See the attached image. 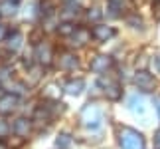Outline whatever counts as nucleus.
I'll return each instance as SVG.
<instances>
[{
  "label": "nucleus",
  "mask_w": 160,
  "mask_h": 149,
  "mask_svg": "<svg viewBox=\"0 0 160 149\" xmlns=\"http://www.w3.org/2000/svg\"><path fill=\"white\" fill-rule=\"evenodd\" d=\"M152 14H154L156 20H160V0H156V2L152 4Z\"/></svg>",
  "instance_id": "obj_21"
},
{
  "label": "nucleus",
  "mask_w": 160,
  "mask_h": 149,
  "mask_svg": "<svg viewBox=\"0 0 160 149\" xmlns=\"http://www.w3.org/2000/svg\"><path fill=\"white\" fill-rule=\"evenodd\" d=\"M156 68H158V72H160V56L156 58Z\"/></svg>",
  "instance_id": "obj_25"
},
{
  "label": "nucleus",
  "mask_w": 160,
  "mask_h": 149,
  "mask_svg": "<svg viewBox=\"0 0 160 149\" xmlns=\"http://www.w3.org/2000/svg\"><path fill=\"white\" fill-rule=\"evenodd\" d=\"M18 108V97L14 94H6L0 97V115H6V113H12Z\"/></svg>",
  "instance_id": "obj_5"
},
{
  "label": "nucleus",
  "mask_w": 160,
  "mask_h": 149,
  "mask_svg": "<svg viewBox=\"0 0 160 149\" xmlns=\"http://www.w3.org/2000/svg\"><path fill=\"white\" fill-rule=\"evenodd\" d=\"M0 149H8V147H6V145H4V143H0Z\"/></svg>",
  "instance_id": "obj_26"
},
{
  "label": "nucleus",
  "mask_w": 160,
  "mask_h": 149,
  "mask_svg": "<svg viewBox=\"0 0 160 149\" xmlns=\"http://www.w3.org/2000/svg\"><path fill=\"white\" fill-rule=\"evenodd\" d=\"M128 105H131V109L134 111V113H142L144 109V99L140 96H132L131 99H128Z\"/></svg>",
  "instance_id": "obj_14"
},
{
  "label": "nucleus",
  "mask_w": 160,
  "mask_h": 149,
  "mask_svg": "<svg viewBox=\"0 0 160 149\" xmlns=\"http://www.w3.org/2000/svg\"><path fill=\"white\" fill-rule=\"evenodd\" d=\"M109 2V10H111V14L117 16L119 14V10L122 8V4H125V0H107Z\"/></svg>",
  "instance_id": "obj_16"
},
{
  "label": "nucleus",
  "mask_w": 160,
  "mask_h": 149,
  "mask_svg": "<svg viewBox=\"0 0 160 149\" xmlns=\"http://www.w3.org/2000/svg\"><path fill=\"white\" fill-rule=\"evenodd\" d=\"M87 18H89V20H99V18H101V10L99 8H91L87 12Z\"/></svg>",
  "instance_id": "obj_20"
},
{
  "label": "nucleus",
  "mask_w": 160,
  "mask_h": 149,
  "mask_svg": "<svg viewBox=\"0 0 160 149\" xmlns=\"http://www.w3.org/2000/svg\"><path fill=\"white\" fill-rule=\"evenodd\" d=\"M91 36L97 38L99 42H105V40H109V38H113V36H115V30L111 28V26L97 24V26H93V30H91Z\"/></svg>",
  "instance_id": "obj_6"
},
{
  "label": "nucleus",
  "mask_w": 160,
  "mask_h": 149,
  "mask_svg": "<svg viewBox=\"0 0 160 149\" xmlns=\"http://www.w3.org/2000/svg\"><path fill=\"white\" fill-rule=\"evenodd\" d=\"M20 44H22V34L18 32V30H14L12 34H8V42H6V46H8L12 52H16V50L20 48Z\"/></svg>",
  "instance_id": "obj_13"
},
{
  "label": "nucleus",
  "mask_w": 160,
  "mask_h": 149,
  "mask_svg": "<svg viewBox=\"0 0 160 149\" xmlns=\"http://www.w3.org/2000/svg\"><path fill=\"white\" fill-rule=\"evenodd\" d=\"M8 133H10V125H8V121H6L4 117H0V139L8 137Z\"/></svg>",
  "instance_id": "obj_19"
},
{
  "label": "nucleus",
  "mask_w": 160,
  "mask_h": 149,
  "mask_svg": "<svg viewBox=\"0 0 160 149\" xmlns=\"http://www.w3.org/2000/svg\"><path fill=\"white\" fill-rule=\"evenodd\" d=\"M59 68H63V70H73V68H77L75 56H71V54H61V56H59Z\"/></svg>",
  "instance_id": "obj_12"
},
{
  "label": "nucleus",
  "mask_w": 160,
  "mask_h": 149,
  "mask_svg": "<svg viewBox=\"0 0 160 149\" xmlns=\"http://www.w3.org/2000/svg\"><path fill=\"white\" fill-rule=\"evenodd\" d=\"M36 58H38L40 64H44V66H50L52 64V48L50 44H40L38 48H36Z\"/></svg>",
  "instance_id": "obj_7"
},
{
  "label": "nucleus",
  "mask_w": 160,
  "mask_h": 149,
  "mask_svg": "<svg viewBox=\"0 0 160 149\" xmlns=\"http://www.w3.org/2000/svg\"><path fill=\"white\" fill-rule=\"evenodd\" d=\"M89 36H91V32H89V30H85V28H77L75 32L71 34V38H73V42H71V44H73V46H83V44H87Z\"/></svg>",
  "instance_id": "obj_9"
},
{
  "label": "nucleus",
  "mask_w": 160,
  "mask_h": 149,
  "mask_svg": "<svg viewBox=\"0 0 160 149\" xmlns=\"http://www.w3.org/2000/svg\"><path fill=\"white\" fill-rule=\"evenodd\" d=\"M99 84L105 88V96L109 99H119L121 97V86L117 82H113V80H109V78H101Z\"/></svg>",
  "instance_id": "obj_4"
},
{
  "label": "nucleus",
  "mask_w": 160,
  "mask_h": 149,
  "mask_svg": "<svg viewBox=\"0 0 160 149\" xmlns=\"http://www.w3.org/2000/svg\"><path fill=\"white\" fill-rule=\"evenodd\" d=\"M79 119H81V123H83L85 127L97 129V127L101 125V121H103V111L99 109V105L89 103V105H85V108L81 109V113H79Z\"/></svg>",
  "instance_id": "obj_2"
},
{
  "label": "nucleus",
  "mask_w": 160,
  "mask_h": 149,
  "mask_svg": "<svg viewBox=\"0 0 160 149\" xmlns=\"http://www.w3.org/2000/svg\"><path fill=\"white\" fill-rule=\"evenodd\" d=\"M16 2H18V0H14V4H16Z\"/></svg>",
  "instance_id": "obj_27"
},
{
  "label": "nucleus",
  "mask_w": 160,
  "mask_h": 149,
  "mask_svg": "<svg viewBox=\"0 0 160 149\" xmlns=\"http://www.w3.org/2000/svg\"><path fill=\"white\" fill-rule=\"evenodd\" d=\"M119 143L122 149H144V137L132 127H122L119 133Z\"/></svg>",
  "instance_id": "obj_1"
},
{
  "label": "nucleus",
  "mask_w": 160,
  "mask_h": 149,
  "mask_svg": "<svg viewBox=\"0 0 160 149\" xmlns=\"http://www.w3.org/2000/svg\"><path fill=\"white\" fill-rule=\"evenodd\" d=\"M134 84H137V88L142 90V91H152L154 90V78H152L148 72H137L134 74Z\"/></svg>",
  "instance_id": "obj_3"
},
{
  "label": "nucleus",
  "mask_w": 160,
  "mask_h": 149,
  "mask_svg": "<svg viewBox=\"0 0 160 149\" xmlns=\"http://www.w3.org/2000/svg\"><path fill=\"white\" fill-rule=\"evenodd\" d=\"M6 36H8V30H6V26H2V24H0V40H4Z\"/></svg>",
  "instance_id": "obj_23"
},
{
  "label": "nucleus",
  "mask_w": 160,
  "mask_h": 149,
  "mask_svg": "<svg viewBox=\"0 0 160 149\" xmlns=\"http://www.w3.org/2000/svg\"><path fill=\"white\" fill-rule=\"evenodd\" d=\"M83 80H69V82L65 84V91L69 96H79L81 94V90H83Z\"/></svg>",
  "instance_id": "obj_10"
},
{
  "label": "nucleus",
  "mask_w": 160,
  "mask_h": 149,
  "mask_svg": "<svg viewBox=\"0 0 160 149\" xmlns=\"http://www.w3.org/2000/svg\"><path fill=\"white\" fill-rule=\"evenodd\" d=\"M111 66H113V60H111L109 56H97V58H95L93 62H91V70L97 72V74L107 72Z\"/></svg>",
  "instance_id": "obj_8"
},
{
  "label": "nucleus",
  "mask_w": 160,
  "mask_h": 149,
  "mask_svg": "<svg viewBox=\"0 0 160 149\" xmlns=\"http://www.w3.org/2000/svg\"><path fill=\"white\" fill-rule=\"evenodd\" d=\"M154 103H156V111H158V115H160V97L154 99Z\"/></svg>",
  "instance_id": "obj_24"
},
{
  "label": "nucleus",
  "mask_w": 160,
  "mask_h": 149,
  "mask_svg": "<svg viewBox=\"0 0 160 149\" xmlns=\"http://www.w3.org/2000/svg\"><path fill=\"white\" fill-rule=\"evenodd\" d=\"M69 143H71V137H69V135H67V133H63V135H59V137L55 139V145H58L59 149H65V147L69 145Z\"/></svg>",
  "instance_id": "obj_18"
},
{
  "label": "nucleus",
  "mask_w": 160,
  "mask_h": 149,
  "mask_svg": "<svg viewBox=\"0 0 160 149\" xmlns=\"http://www.w3.org/2000/svg\"><path fill=\"white\" fill-rule=\"evenodd\" d=\"M152 145H154V149H160V129L154 133V143H152Z\"/></svg>",
  "instance_id": "obj_22"
},
{
  "label": "nucleus",
  "mask_w": 160,
  "mask_h": 149,
  "mask_svg": "<svg viewBox=\"0 0 160 149\" xmlns=\"http://www.w3.org/2000/svg\"><path fill=\"white\" fill-rule=\"evenodd\" d=\"M0 12L6 16H12L16 12V4H12V2H4V4H0Z\"/></svg>",
  "instance_id": "obj_17"
},
{
  "label": "nucleus",
  "mask_w": 160,
  "mask_h": 149,
  "mask_svg": "<svg viewBox=\"0 0 160 149\" xmlns=\"http://www.w3.org/2000/svg\"><path fill=\"white\" fill-rule=\"evenodd\" d=\"M30 121L26 119V117H20V119H16V123H14V131L18 133V135H22V137H26V135L30 133Z\"/></svg>",
  "instance_id": "obj_11"
},
{
  "label": "nucleus",
  "mask_w": 160,
  "mask_h": 149,
  "mask_svg": "<svg viewBox=\"0 0 160 149\" xmlns=\"http://www.w3.org/2000/svg\"><path fill=\"white\" fill-rule=\"evenodd\" d=\"M58 30H59V34H61V36H69V34L75 32L77 28L73 26L71 22H63V24H59V28H58Z\"/></svg>",
  "instance_id": "obj_15"
}]
</instances>
